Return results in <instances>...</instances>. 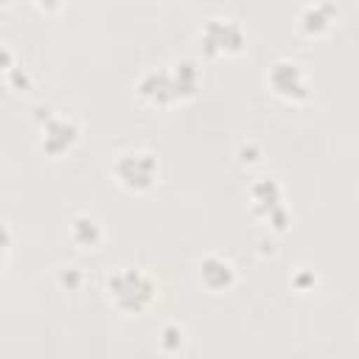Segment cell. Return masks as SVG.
I'll use <instances>...</instances> for the list:
<instances>
[{"label": "cell", "mask_w": 359, "mask_h": 359, "mask_svg": "<svg viewBox=\"0 0 359 359\" xmlns=\"http://www.w3.org/2000/svg\"><path fill=\"white\" fill-rule=\"evenodd\" d=\"M109 292L115 294V300L123 306V309H140L149 297H151V286L143 275L126 269V272H118L115 278H109Z\"/></svg>", "instance_id": "1"}, {"label": "cell", "mask_w": 359, "mask_h": 359, "mask_svg": "<svg viewBox=\"0 0 359 359\" xmlns=\"http://www.w3.org/2000/svg\"><path fill=\"white\" fill-rule=\"evenodd\" d=\"M118 174L129 185H149L154 177V160L151 154H123L118 163Z\"/></svg>", "instance_id": "2"}, {"label": "cell", "mask_w": 359, "mask_h": 359, "mask_svg": "<svg viewBox=\"0 0 359 359\" xmlns=\"http://www.w3.org/2000/svg\"><path fill=\"white\" fill-rule=\"evenodd\" d=\"M230 275H233V266L222 258H208L202 264V280L210 286V289H222L230 283Z\"/></svg>", "instance_id": "3"}]
</instances>
